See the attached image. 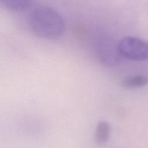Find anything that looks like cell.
I'll return each mask as SVG.
<instances>
[{
  "mask_svg": "<svg viewBox=\"0 0 148 148\" xmlns=\"http://www.w3.org/2000/svg\"><path fill=\"white\" fill-rule=\"evenodd\" d=\"M148 84V77L145 75H134L125 77L121 82L124 88L131 89L145 86Z\"/></svg>",
  "mask_w": 148,
  "mask_h": 148,
  "instance_id": "277c9868",
  "label": "cell"
},
{
  "mask_svg": "<svg viewBox=\"0 0 148 148\" xmlns=\"http://www.w3.org/2000/svg\"><path fill=\"white\" fill-rule=\"evenodd\" d=\"M29 24L36 35L49 40L60 38L65 30V23L61 15L46 6L36 8L31 12Z\"/></svg>",
  "mask_w": 148,
  "mask_h": 148,
  "instance_id": "6da1fadb",
  "label": "cell"
},
{
  "mask_svg": "<svg viewBox=\"0 0 148 148\" xmlns=\"http://www.w3.org/2000/svg\"><path fill=\"white\" fill-rule=\"evenodd\" d=\"M110 132L109 124L106 121L99 122L95 130L94 138L98 144H104L109 139Z\"/></svg>",
  "mask_w": 148,
  "mask_h": 148,
  "instance_id": "5b68a950",
  "label": "cell"
},
{
  "mask_svg": "<svg viewBox=\"0 0 148 148\" xmlns=\"http://www.w3.org/2000/svg\"><path fill=\"white\" fill-rule=\"evenodd\" d=\"M1 3L9 10L20 12L30 5L31 0H0Z\"/></svg>",
  "mask_w": 148,
  "mask_h": 148,
  "instance_id": "8992f818",
  "label": "cell"
},
{
  "mask_svg": "<svg viewBox=\"0 0 148 148\" xmlns=\"http://www.w3.org/2000/svg\"><path fill=\"white\" fill-rule=\"evenodd\" d=\"M120 55L134 61L148 60V42L142 39L126 36L117 45Z\"/></svg>",
  "mask_w": 148,
  "mask_h": 148,
  "instance_id": "7a4b0ae2",
  "label": "cell"
},
{
  "mask_svg": "<svg viewBox=\"0 0 148 148\" xmlns=\"http://www.w3.org/2000/svg\"><path fill=\"white\" fill-rule=\"evenodd\" d=\"M99 53L101 60L105 64H112L117 60L116 56L119 52L117 49V46L116 48H113L112 44L111 45L109 44H105L101 47Z\"/></svg>",
  "mask_w": 148,
  "mask_h": 148,
  "instance_id": "3957f363",
  "label": "cell"
}]
</instances>
